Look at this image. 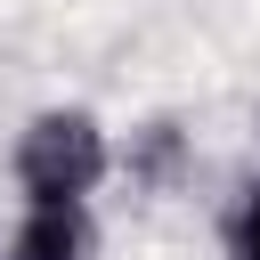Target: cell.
Here are the masks:
<instances>
[{
    "instance_id": "6da1fadb",
    "label": "cell",
    "mask_w": 260,
    "mask_h": 260,
    "mask_svg": "<svg viewBox=\"0 0 260 260\" xmlns=\"http://www.w3.org/2000/svg\"><path fill=\"white\" fill-rule=\"evenodd\" d=\"M8 171H16V195L24 203H89L114 179V130L89 106H41L16 130Z\"/></svg>"
},
{
    "instance_id": "7a4b0ae2",
    "label": "cell",
    "mask_w": 260,
    "mask_h": 260,
    "mask_svg": "<svg viewBox=\"0 0 260 260\" xmlns=\"http://www.w3.org/2000/svg\"><path fill=\"white\" fill-rule=\"evenodd\" d=\"M0 260H98L89 203H24V219L0 244Z\"/></svg>"
},
{
    "instance_id": "3957f363",
    "label": "cell",
    "mask_w": 260,
    "mask_h": 260,
    "mask_svg": "<svg viewBox=\"0 0 260 260\" xmlns=\"http://www.w3.org/2000/svg\"><path fill=\"white\" fill-rule=\"evenodd\" d=\"M114 162L130 171V187L171 195V187L195 171V146H187V130H179L171 114H154V122H138V130H130V146H114Z\"/></svg>"
},
{
    "instance_id": "277c9868",
    "label": "cell",
    "mask_w": 260,
    "mask_h": 260,
    "mask_svg": "<svg viewBox=\"0 0 260 260\" xmlns=\"http://www.w3.org/2000/svg\"><path fill=\"white\" fill-rule=\"evenodd\" d=\"M219 252L228 260H260V179L236 187V203L219 211Z\"/></svg>"
}]
</instances>
